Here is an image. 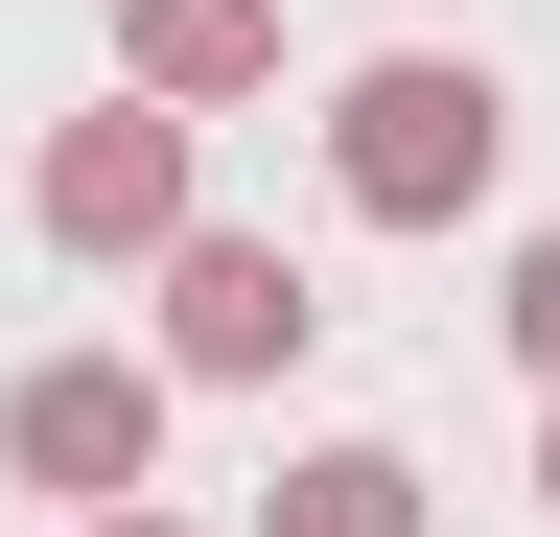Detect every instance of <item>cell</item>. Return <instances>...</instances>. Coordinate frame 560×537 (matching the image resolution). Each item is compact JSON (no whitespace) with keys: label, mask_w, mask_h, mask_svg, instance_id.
<instances>
[{"label":"cell","mask_w":560,"mask_h":537,"mask_svg":"<svg viewBox=\"0 0 560 537\" xmlns=\"http://www.w3.org/2000/svg\"><path fill=\"white\" fill-rule=\"evenodd\" d=\"M117 47H140L164 94H257V71H280V24H257V0H117Z\"/></svg>","instance_id":"obj_5"},{"label":"cell","mask_w":560,"mask_h":537,"mask_svg":"<svg viewBox=\"0 0 560 537\" xmlns=\"http://www.w3.org/2000/svg\"><path fill=\"white\" fill-rule=\"evenodd\" d=\"M327 164H350V211L444 234L467 187H490V71H350V117H327Z\"/></svg>","instance_id":"obj_1"},{"label":"cell","mask_w":560,"mask_h":537,"mask_svg":"<svg viewBox=\"0 0 560 537\" xmlns=\"http://www.w3.org/2000/svg\"><path fill=\"white\" fill-rule=\"evenodd\" d=\"M537 491H560V444H537Z\"/></svg>","instance_id":"obj_8"},{"label":"cell","mask_w":560,"mask_h":537,"mask_svg":"<svg viewBox=\"0 0 560 537\" xmlns=\"http://www.w3.org/2000/svg\"><path fill=\"white\" fill-rule=\"evenodd\" d=\"M164 327H187V374H280L327 304H304V257H257V234H187V304H164Z\"/></svg>","instance_id":"obj_4"},{"label":"cell","mask_w":560,"mask_h":537,"mask_svg":"<svg viewBox=\"0 0 560 537\" xmlns=\"http://www.w3.org/2000/svg\"><path fill=\"white\" fill-rule=\"evenodd\" d=\"M514 351H537V374H560V234H537V257H514Z\"/></svg>","instance_id":"obj_7"},{"label":"cell","mask_w":560,"mask_h":537,"mask_svg":"<svg viewBox=\"0 0 560 537\" xmlns=\"http://www.w3.org/2000/svg\"><path fill=\"white\" fill-rule=\"evenodd\" d=\"M280 537H420V467H397V444H327V467H280Z\"/></svg>","instance_id":"obj_6"},{"label":"cell","mask_w":560,"mask_h":537,"mask_svg":"<svg viewBox=\"0 0 560 537\" xmlns=\"http://www.w3.org/2000/svg\"><path fill=\"white\" fill-rule=\"evenodd\" d=\"M140 444H164L140 374H24L0 397V467H24V491H140Z\"/></svg>","instance_id":"obj_2"},{"label":"cell","mask_w":560,"mask_h":537,"mask_svg":"<svg viewBox=\"0 0 560 537\" xmlns=\"http://www.w3.org/2000/svg\"><path fill=\"white\" fill-rule=\"evenodd\" d=\"M47 234H94V257L187 234V141H164V117H70V141H47Z\"/></svg>","instance_id":"obj_3"}]
</instances>
